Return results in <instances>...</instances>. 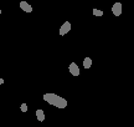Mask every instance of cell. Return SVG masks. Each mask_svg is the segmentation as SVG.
<instances>
[{
  "label": "cell",
  "instance_id": "1",
  "mask_svg": "<svg viewBox=\"0 0 134 127\" xmlns=\"http://www.w3.org/2000/svg\"><path fill=\"white\" fill-rule=\"evenodd\" d=\"M42 97H43V100L48 103V105L55 106V107H57V108H66L67 105H68V102H67L66 98H63L62 96H58V95L52 93V92L45 93Z\"/></svg>",
  "mask_w": 134,
  "mask_h": 127
},
{
  "label": "cell",
  "instance_id": "2",
  "mask_svg": "<svg viewBox=\"0 0 134 127\" xmlns=\"http://www.w3.org/2000/svg\"><path fill=\"white\" fill-rule=\"evenodd\" d=\"M71 23L70 21H65L61 26H60V30H58V34L60 36H63V35H66L70 33V30H71Z\"/></svg>",
  "mask_w": 134,
  "mask_h": 127
},
{
  "label": "cell",
  "instance_id": "3",
  "mask_svg": "<svg viewBox=\"0 0 134 127\" xmlns=\"http://www.w3.org/2000/svg\"><path fill=\"white\" fill-rule=\"evenodd\" d=\"M122 11H123L122 3H119V1L114 3L113 6H112V14L114 15V16H120V15H122Z\"/></svg>",
  "mask_w": 134,
  "mask_h": 127
},
{
  "label": "cell",
  "instance_id": "4",
  "mask_svg": "<svg viewBox=\"0 0 134 127\" xmlns=\"http://www.w3.org/2000/svg\"><path fill=\"white\" fill-rule=\"evenodd\" d=\"M68 72L71 73L72 76H80V67H78V65L76 62H71L70 64V66H68Z\"/></svg>",
  "mask_w": 134,
  "mask_h": 127
},
{
  "label": "cell",
  "instance_id": "5",
  "mask_svg": "<svg viewBox=\"0 0 134 127\" xmlns=\"http://www.w3.org/2000/svg\"><path fill=\"white\" fill-rule=\"evenodd\" d=\"M19 6L21 10H24L25 13H32V6L27 3V1H20Z\"/></svg>",
  "mask_w": 134,
  "mask_h": 127
},
{
  "label": "cell",
  "instance_id": "6",
  "mask_svg": "<svg viewBox=\"0 0 134 127\" xmlns=\"http://www.w3.org/2000/svg\"><path fill=\"white\" fill-rule=\"evenodd\" d=\"M36 118H37V121H40V122L45 121V112H43V110H41V108L36 110Z\"/></svg>",
  "mask_w": 134,
  "mask_h": 127
},
{
  "label": "cell",
  "instance_id": "7",
  "mask_svg": "<svg viewBox=\"0 0 134 127\" xmlns=\"http://www.w3.org/2000/svg\"><path fill=\"white\" fill-rule=\"evenodd\" d=\"M91 66H92V59L87 56V57L83 59V67L85 68H91Z\"/></svg>",
  "mask_w": 134,
  "mask_h": 127
},
{
  "label": "cell",
  "instance_id": "8",
  "mask_svg": "<svg viewBox=\"0 0 134 127\" xmlns=\"http://www.w3.org/2000/svg\"><path fill=\"white\" fill-rule=\"evenodd\" d=\"M92 13H93L94 16H103V14H104L102 10H98V9H93L92 10Z\"/></svg>",
  "mask_w": 134,
  "mask_h": 127
},
{
  "label": "cell",
  "instance_id": "9",
  "mask_svg": "<svg viewBox=\"0 0 134 127\" xmlns=\"http://www.w3.org/2000/svg\"><path fill=\"white\" fill-rule=\"evenodd\" d=\"M20 110H21V112H26V111H27V105H26V103H23V105L20 106Z\"/></svg>",
  "mask_w": 134,
  "mask_h": 127
},
{
  "label": "cell",
  "instance_id": "10",
  "mask_svg": "<svg viewBox=\"0 0 134 127\" xmlns=\"http://www.w3.org/2000/svg\"><path fill=\"white\" fill-rule=\"evenodd\" d=\"M4 83V78H0V85H3Z\"/></svg>",
  "mask_w": 134,
  "mask_h": 127
},
{
  "label": "cell",
  "instance_id": "11",
  "mask_svg": "<svg viewBox=\"0 0 134 127\" xmlns=\"http://www.w3.org/2000/svg\"><path fill=\"white\" fill-rule=\"evenodd\" d=\"M1 13H3V11H1V9H0V15H1Z\"/></svg>",
  "mask_w": 134,
  "mask_h": 127
}]
</instances>
